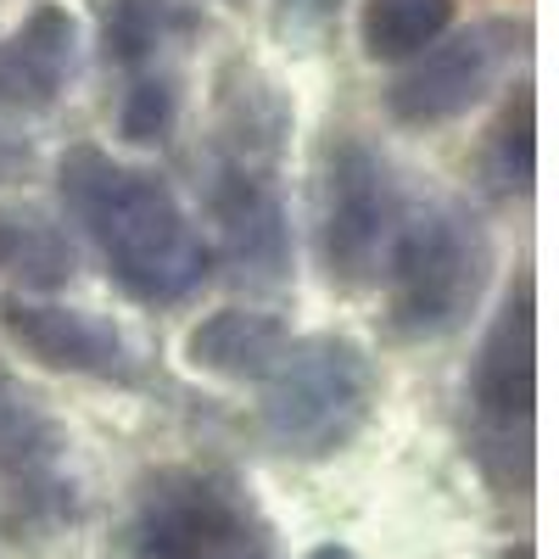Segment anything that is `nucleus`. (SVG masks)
<instances>
[{"label":"nucleus","mask_w":559,"mask_h":559,"mask_svg":"<svg viewBox=\"0 0 559 559\" xmlns=\"http://www.w3.org/2000/svg\"><path fill=\"white\" fill-rule=\"evenodd\" d=\"M521 39H526V28L509 17H481L459 34H442L419 57H408V68L386 90L392 118L419 123V129L464 118L498 90V79L509 73V62L521 51Z\"/></svg>","instance_id":"nucleus-7"},{"label":"nucleus","mask_w":559,"mask_h":559,"mask_svg":"<svg viewBox=\"0 0 559 559\" xmlns=\"http://www.w3.org/2000/svg\"><path fill=\"white\" fill-rule=\"evenodd\" d=\"M537 179V112H532V90L521 84L515 107L503 112V123L487 140V185L498 197H526Z\"/></svg>","instance_id":"nucleus-15"},{"label":"nucleus","mask_w":559,"mask_h":559,"mask_svg":"<svg viewBox=\"0 0 559 559\" xmlns=\"http://www.w3.org/2000/svg\"><path fill=\"white\" fill-rule=\"evenodd\" d=\"M79 73V23L62 7H34L0 39V112H51Z\"/></svg>","instance_id":"nucleus-11"},{"label":"nucleus","mask_w":559,"mask_h":559,"mask_svg":"<svg viewBox=\"0 0 559 559\" xmlns=\"http://www.w3.org/2000/svg\"><path fill=\"white\" fill-rule=\"evenodd\" d=\"M498 559H537V548H532V543H515V548H503Z\"/></svg>","instance_id":"nucleus-18"},{"label":"nucleus","mask_w":559,"mask_h":559,"mask_svg":"<svg viewBox=\"0 0 559 559\" xmlns=\"http://www.w3.org/2000/svg\"><path fill=\"white\" fill-rule=\"evenodd\" d=\"M302 559H358L353 548H342V543H319V548H308Z\"/></svg>","instance_id":"nucleus-17"},{"label":"nucleus","mask_w":559,"mask_h":559,"mask_svg":"<svg viewBox=\"0 0 559 559\" xmlns=\"http://www.w3.org/2000/svg\"><path fill=\"white\" fill-rule=\"evenodd\" d=\"M471 419H476V453L487 464L503 459V481L532 471V419H537V286L521 274L503 292L492 324L481 331L471 364Z\"/></svg>","instance_id":"nucleus-5"},{"label":"nucleus","mask_w":559,"mask_h":559,"mask_svg":"<svg viewBox=\"0 0 559 559\" xmlns=\"http://www.w3.org/2000/svg\"><path fill=\"white\" fill-rule=\"evenodd\" d=\"M57 174L68 213L102 247L107 274L123 297L146 308H174L207 286L213 252L185 202L168 191V179L112 163L102 146H73Z\"/></svg>","instance_id":"nucleus-1"},{"label":"nucleus","mask_w":559,"mask_h":559,"mask_svg":"<svg viewBox=\"0 0 559 559\" xmlns=\"http://www.w3.org/2000/svg\"><path fill=\"white\" fill-rule=\"evenodd\" d=\"M207 207H213V224H218L224 258L247 280H263V286L286 280L292 224H286V202H280L263 157L224 152L213 163V179H207Z\"/></svg>","instance_id":"nucleus-9"},{"label":"nucleus","mask_w":559,"mask_h":559,"mask_svg":"<svg viewBox=\"0 0 559 559\" xmlns=\"http://www.w3.org/2000/svg\"><path fill=\"white\" fill-rule=\"evenodd\" d=\"M397 179L386 157L358 134H342L324 146L319 168V263L342 286H369L386 263L397 236Z\"/></svg>","instance_id":"nucleus-6"},{"label":"nucleus","mask_w":559,"mask_h":559,"mask_svg":"<svg viewBox=\"0 0 559 559\" xmlns=\"http://www.w3.org/2000/svg\"><path fill=\"white\" fill-rule=\"evenodd\" d=\"M174 118H179V90L168 79H134L123 107H118V129H123V140H134V146L168 140Z\"/></svg>","instance_id":"nucleus-16"},{"label":"nucleus","mask_w":559,"mask_h":559,"mask_svg":"<svg viewBox=\"0 0 559 559\" xmlns=\"http://www.w3.org/2000/svg\"><path fill=\"white\" fill-rule=\"evenodd\" d=\"M0 319H7V336L45 369L84 376V381H107V386H140V358H134L129 336L102 313L7 297Z\"/></svg>","instance_id":"nucleus-10"},{"label":"nucleus","mask_w":559,"mask_h":559,"mask_svg":"<svg viewBox=\"0 0 559 559\" xmlns=\"http://www.w3.org/2000/svg\"><path fill=\"white\" fill-rule=\"evenodd\" d=\"M286 347L292 331L269 308H218L185 336V358L218 381H269Z\"/></svg>","instance_id":"nucleus-12"},{"label":"nucleus","mask_w":559,"mask_h":559,"mask_svg":"<svg viewBox=\"0 0 559 559\" xmlns=\"http://www.w3.org/2000/svg\"><path fill=\"white\" fill-rule=\"evenodd\" d=\"M73 274H79V252L57 213L34 202L0 207V280H12L23 292H57Z\"/></svg>","instance_id":"nucleus-13"},{"label":"nucleus","mask_w":559,"mask_h":559,"mask_svg":"<svg viewBox=\"0 0 559 559\" xmlns=\"http://www.w3.org/2000/svg\"><path fill=\"white\" fill-rule=\"evenodd\" d=\"M134 559H274V532L236 481L157 471L134 503Z\"/></svg>","instance_id":"nucleus-4"},{"label":"nucleus","mask_w":559,"mask_h":559,"mask_svg":"<svg viewBox=\"0 0 559 559\" xmlns=\"http://www.w3.org/2000/svg\"><path fill=\"white\" fill-rule=\"evenodd\" d=\"M376 408V364L353 336H308L263 381V431L292 459L342 453Z\"/></svg>","instance_id":"nucleus-3"},{"label":"nucleus","mask_w":559,"mask_h":559,"mask_svg":"<svg viewBox=\"0 0 559 559\" xmlns=\"http://www.w3.org/2000/svg\"><path fill=\"white\" fill-rule=\"evenodd\" d=\"M0 487L34 526H62L79 509L62 426L7 369H0Z\"/></svg>","instance_id":"nucleus-8"},{"label":"nucleus","mask_w":559,"mask_h":559,"mask_svg":"<svg viewBox=\"0 0 559 559\" xmlns=\"http://www.w3.org/2000/svg\"><path fill=\"white\" fill-rule=\"evenodd\" d=\"M487 263L492 252L471 213H459L448 202L403 213L381 263L392 280V331L408 342L453 336L481 302Z\"/></svg>","instance_id":"nucleus-2"},{"label":"nucleus","mask_w":559,"mask_h":559,"mask_svg":"<svg viewBox=\"0 0 559 559\" xmlns=\"http://www.w3.org/2000/svg\"><path fill=\"white\" fill-rule=\"evenodd\" d=\"M453 28V0H364V57L369 62H408Z\"/></svg>","instance_id":"nucleus-14"}]
</instances>
